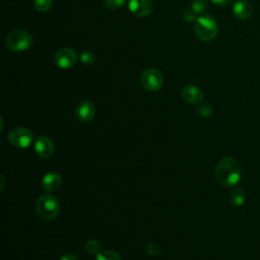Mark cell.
<instances>
[{"label": "cell", "mask_w": 260, "mask_h": 260, "mask_svg": "<svg viewBox=\"0 0 260 260\" xmlns=\"http://www.w3.org/2000/svg\"><path fill=\"white\" fill-rule=\"evenodd\" d=\"M128 7L130 12L137 17L148 16L152 11L150 0H129Z\"/></svg>", "instance_id": "9"}, {"label": "cell", "mask_w": 260, "mask_h": 260, "mask_svg": "<svg viewBox=\"0 0 260 260\" xmlns=\"http://www.w3.org/2000/svg\"><path fill=\"white\" fill-rule=\"evenodd\" d=\"M196 12L192 9V8H186L184 11H183V18L184 20L188 21V22H192L194 20L197 19V16H196Z\"/></svg>", "instance_id": "22"}, {"label": "cell", "mask_w": 260, "mask_h": 260, "mask_svg": "<svg viewBox=\"0 0 260 260\" xmlns=\"http://www.w3.org/2000/svg\"><path fill=\"white\" fill-rule=\"evenodd\" d=\"M246 200V193L241 187H236L230 194V202L236 206L240 207L245 203Z\"/></svg>", "instance_id": "14"}, {"label": "cell", "mask_w": 260, "mask_h": 260, "mask_svg": "<svg viewBox=\"0 0 260 260\" xmlns=\"http://www.w3.org/2000/svg\"><path fill=\"white\" fill-rule=\"evenodd\" d=\"M36 209L41 218L45 220H52L59 214L60 203L55 196L46 194L38 199Z\"/></svg>", "instance_id": "3"}, {"label": "cell", "mask_w": 260, "mask_h": 260, "mask_svg": "<svg viewBox=\"0 0 260 260\" xmlns=\"http://www.w3.org/2000/svg\"><path fill=\"white\" fill-rule=\"evenodd\" d=\"M233 14L240 20L248 19L252 14V6L246 0H238L233 5Z\"/></svg>", "instance_id": "13"}, {"label": "cell", "mask_w": 260, "mask_h": 260, "mask_svg": "<svg viewBox=\"0 0 260 260\" xmlns=\"http://www.w3.org/2000/svg\"><path fill=\"white\" fill-rule=\"evenodd\" d=\"M32 42L31 35L23 29H13L6 38L7 47L14 52L27 50L32 45Z\"/></svg>", "instance_id": "4"}, {"label": "cell", "mask_w": 260, "mask_h": 260, "mask_svg": "<svg viewBox=\"0 0 260 260\" xmlns=\"http://www.w3.org/2000/svg\"><path fill=\"white\" fill-rule=\"evenodd\" d=\"M182 98L185 102L196 105L203 100V92L199 87L190 84L182 89Z\"/></svg>", "instance_id": "12"}, {"label": "cell", "mask_w": 260, "mask_h": 260, "mask_svg": "<svg viewBox=\"0 0 260 260\" xmlns=\"http://www.w3.org/2000/svg\"><path fill=\"white\" fill-rule=\"evenodd\" d=\"M76 117L81 122H89L95 114L94 105L90 101H82L77 104L75 109Z\"/></svg>", "instance_id": "10"}, {"label": "cell", "mask_w": 260, "mask_h": 260, "mask_svg": "<svg viewBox=\"0 0 260 260\" xmlns=\"http://www.w3.org/2000/svg\"><path fill=\"white\" fill-rule=\"evenodd\" d=\"M62 184V178L57 172L47 173L42 179V187L47 192L57 191Z\"/></svg>", "instance_id": "11"}, {"label": "cell", "mask_w": 260, "mask_h": 260, "mask_svg": "<svg viewBox=\"0 0 260 260\" xmlns=\"http://www.w3.org/2000/svg\"><path fill=\"white\" fill-rule=\"evenodd\" d=\"M60 260H77L76 256L72 253H65L62 255V257L60 258Z\"/></svg>", "instance_id": "25"}, {"label": "cell", "mask_w": 260, "mask_h": 260, "mask_svg": "<svg viewBox=\"0 0 260 260\" xmlns=\"http://www.w3.org/2000/svg\"><path fill=\"white\" fill-rule=\"evenodd\" d=\"M146 250L148 252V254H150L151 256H157L161 249H160V246L157 245L156 243H149L146 245Z\"/></svg>", "instance_id": "23"}, {"label": "cell", "mask_w": 260, "mask_h": 260, "mask_svg": "<svg viewBox=\"0 0 260 260\" xmlns=\"http://www.w3.org/2000/svg\"><path fill=\"white\" fill-rule=\"evenodd\" d=\"M7 138L11 145L17 148H26L31 144L34 140V134L27 128L16 127L10 130Z\"/></svg>", "instance_id": "5"}, {"label": "cell", "mask_w": 260, "mask_h": 260, "mask_svg": "<svg viewBox=\"0 0 260 260\" xmlns=\"http://www.w3.org/2000/svg\"><path fill=\"white\" fill-rule=\"evenodd\" d=\"M125 2L126 0H105V5L107 8L114 10L120 8Z\"/></svg>", "instance_id": "21"}, {"label": "cell", "mask_w": 260, "mask_h": 260, "mask_svg": "<svg viewBox=\"0 0 260 260\" xmlns=\"http://www.w3.org/2000/svg\"><path fill=\"white\" fill-rule=\"evenodd\" d=\"M194 34L195 36L203 42L212 41L218 32V26L216 20L208 15L203 14L197 17L194 24Z\"/></svg>", "instance_id": "2"}, {"label": "cell", "mask_w": 260, "mask_h": 260, "mask_svg": "<svg viewBox=\"0 0 260 260\" xmlns=\"http://www.w3.org/2000/svg\"><path fill=\"white\" fill-rule=\"evenodd\" d=\"M79 60L80 62H82L84 65H91L94 63L95 60V56L91 51L88 50H84L80 53L79 55Z\"/></svg>", "instance_id": "17"}, {"label": "cell", "mask_w": 260, "mask_h": 260, "mask_svg": "<svg viewBox=\"0 0 260 260\" xmlns=\"http://www.w3.org/2000/svg\"><path fill=\"white\" fill-rule=\"evenodd\" d=\"M34 148H35V151L38 154V156L43 159H47V158L51 157L53 155L54 149H55L53 141L47 136L38 137L34 144Z\"/></svg>", "instance_id": "8"}, {"label": "cell", "mask_w": 260, "mask_h": 260, "mask_svg": "<svg viewBox=\"0 0 260 260\" xmlns=\"http://www.w3.org/2000/svg\"><path fill=\"white\" fill-rule=\"evenodd\" d=\"M77 55L71 48H61L54 55L55 64L61 69H69L76 63Z\"/></svg>", "instance_id": "7"}, {"label": "cell", "mask_w": 260, "mask_h": 260, "mask_svg": "<svg viewBox=\"0 0 260 260\" xmlns=\"http://www.w3.org/2000/svg\"><path fill=\"white\" fill-rule=\"evenodd\" d=\"M141 84L148 91H157L164 84L162 74L154 68H148L141 74Z\"/></svg>", "instance_id": "6"}, {"label": "cell", "mask_w": 260, "mask_h": 260, "mask_svg": "<svg viewBox=\"0 0 260 260\" xmlns=\"http://www.w3.org/2000/svg\"><path fill=\"white\" fill-rule=\"evenodd\" d=\"M198 113L201 117L203 118H208L211 114H212V108L209 104L207 103H203L200 105V107L198 108Z\"/></svg>", "instance_id": "20"}, {"label": "cell", "mask_w": 260, "mask_h": 260, "mask_svg": "<svg viewBox=\"0 0 260 260\" xmlns=\"http://www.w3.org/2000/svg\"><path fill=\"white\" fill-rule=\"evenodd\" d=\"M191 8L196 13H202L207 8V3L205 0H193L191 3Z\"/></svg>", "instance_id": "19"}, {"label": "cell", "mask_w": 260, "mask_h": 260, "mask_svg": "<svg viewBox=\"0 0 260 260\" xmlns=\"http://www.w3.org/2000/svg\"><path fill=\"white\" fill-rule=\"evenodd\" d=\"M215 177L222 186L232 187L237 185L241 180V168L238 161L231 156L220 158L215 168Z\"/></svg>", "instance_id": "1"}, {"label": "cell", "mask_w": 260, "mask_h": 260, "mask_svg": "<svg viewBox=\"0 0 260 260\" xmlns=\"http://www.w3.org/2000/svg\"><path fill=\"white\" fill-rule=\"evenodd\" d=\"M53 0H34V6L39 12H46L52 6Z\"/></svg>", "instance_id": "18"}, {"label": "cell", "mask_w": 260, "mask_h": 260, "mask_svg": "<svg viewBox=\"0 0 260 260\" xmlns=\"http://www.w3.org/2000/svg\"><path fill=\"white\" fill-rule=\"evenodd\" d=\"M211 2L217 6H226L232 2V0H211Z\"/></svg>", "instance_id": "24"}, {"label": "cell", "mask_w": 260, "mask_h": 260, "mask_svg": "<svg viewBox=\"0 0 260 260\" xmlns=\"http://www.w3.org/2000/svg\"><path fill=\"white\" fill-rule=\"evenodd\" d=\"M85 250L90 255H98L101 251V244L96 240H88L85 244Z\"/></svg>", "instance_id": "15"}, {"label": "cell", "mask_w": 260, "mask_h": 260, "mask_svg": "<svg viewBox=\"0 0 260 260\" xmlns=\"http://www.w3.org/2000/svg\"><path fill=\"white\" fill-rule=\"evenodd\" d=\"M95 260H121L120 255L113 250H108L96 255Z\"/></svg>", "instance_id": "16"}]
</instances>
